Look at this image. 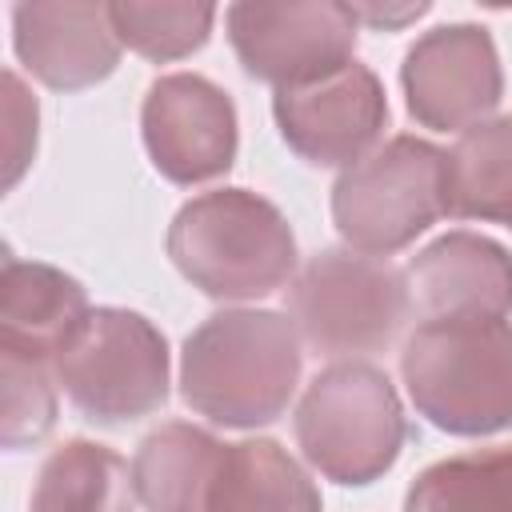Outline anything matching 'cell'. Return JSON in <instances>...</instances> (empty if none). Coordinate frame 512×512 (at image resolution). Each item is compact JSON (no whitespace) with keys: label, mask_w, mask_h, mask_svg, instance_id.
<instances>
[{"label":"cell","mask_w":512,"mask_h":512,"mask_svg":"<svg viewBox=\"0 0 512 512\" xmlns=\"http://www.w3.org/2000/svg\"><path fill=\"white\" fill-rule=\"evenodd\" d=\"M112 28L120 44L140 52L144 60L168 64L200 52L208 44L216 8L212 4H140V0H120L108 4Z\"/></svg>","instance_id":"obj_20"},{"label":"cell","mask_w":512,"mask_h":512,"mask_svg":"<svg viewBox=\"0 0 512 512\" xmlns=\"http://www.w3.org/2000/svg\"><path fill=\"white\" fill-rule=\"evenodd\" d=\"M4 364V448L20 452L32 448L36 440H44L56 424V388L48 380V364L16 356V352H0Z\"/></svg>","instance_id":"obj_21"},{"label":"cell","mask_w":512,"mask_h":512,"mask_svg":"<svg viewBox=\"0 0 512 512\" xmlns=\"http://www.w3.org/2000/svg\"><path fill=\"white\" fill-rule=\"evenodd\" d=\"M4 88H8V120H12V140H8V188H12L28 156L36 152V100H28L16 72H4Z\"/></svg>","instance_id":"obj_22"},{"label":"cell","mask_w":512,"mask_h":512,"mask_svg":"<svg viewBox=\"0 0 512 512\" xmlns=\"http://www.w3.org/2000/svg\"><path fill=\"white\" fill-rule=\"evenodd\" d=\"M448 216V152L420 136H392L332 184V224L348 248L388 256Z\"/></svg>","instance_id":"obj_6"},{"label":"cell","mask_w":512,"mask_h":512,"mask_svg":"<svg viewBox=\"0 0 512 512\" xmlns=\"http://www.w3.org/2000/svg\"><path fill=\"white\" fill-rule=\"evenodd\" d=\"M224 20L244 72L276 92L304 88L348 68L360 28L352 8L336 0L232 4Z\"/></svg>","instance_id":"obj_8"},{"label":"cell","mask_w":512,"mask_h":512,"mask_svg":"<svg viewBox=\"0 0 512 512\" xmlns=\"http://www.w3.org/2000/svg\"><path fill=\"white\" fill-rule=\"evenodd\" d=\"M168 256L212 300H260L292 280L296 236L272 200L248 188H216L176 212Z\"/></svg>","instance_id":"obj_3"},{"label":"cell","mask_w":512,"mask_h":512,"mask_svg":"<svg viewBox=\"0 0 512 512\" xmlns=\"http://www.w3.org/2000/svg\"><path fill=\"white\" fill-rule=\"evenodd\" d=\"M228 444L212 432L172 420L148 432L132 460L136 500L148 512H208Z\"/></svg>","instance_id":"obj_15"},{"label":"cell","mask_w":512,"mask_h":512,"mask_svg":"<svg viewBox=\"0 0 512 512\" xmlns=\"http://www.w3.org/2000/svg\"><path fill=\"white\" fill-rule=\"evenodd\" d=\"M52 368L72 408L92 424H128L168 400L164 332L128 308H92Z\"/></svg>","instance_id":"obj_7"},{"label":"cell","mask_w":512,"mask_h":512,"mask_svg":"<svg viewBox=\"0 0 512 512\" xmlns=\"http://www.w3.org/2000/svg\"><path fill=\"white\" fill-rule=\"evenodd\" d=\"M448 216L512 228V116L480 120L452 144Z\"/></svg>","instance_id":"obj_18"},{"label":"cell","mask_w":512,"mask_h":512,"mask_svg":"<svg viewBox=\"0 0 512 512\" xmlns=\"http://www.w3.org/2000/svg\"><path fill=\"white\" fill-rule=\"evenodd\" d=\"M404 512H512V448H476L428 464Z\"/></svg>","instance_id":"obj_19"},{"label":"cell","mask_w":512,"mask_h":512,"mask_svg":"<svg viewBox=\"0 0 512 512\" xmlns=\"http://www.w3.org/2000/svg\"><path fill=\"white\" fill-rule=\"evenodd\" d=\"M408 292L432 316L512 312V252L480 232H444L408 260Z\"/></svg>","instance_id":"obj_13"},{"label":"cell","mask_w":512,"mask_h":512,"mask_svg":"<svg viewBox=\"0 0 512 512\" xmlns=\"http://www.w3.org/2000/svg\"><path fill=\"white\" fill-rule=\"evenodd\" d=\"M408 308V276L356 248L316 252L288 288V320L300 340L336 364L384 352L400 336Z\"/></svg>","instance_id":"obj_5"},{"label":"cell","mask_w":512,"mask_h":512,"mask_svg":"<svg viewBox=\"0 0 512 512\" xmlns=\"http://www.w3.org/2000/svg\"><path fill=\"white\" fill-rule=\"evenodd\" d=\"M136 484L120 452L96 440L52 448L28 496V512H132Z\"/></svg>","instance_id":"obj_17"},{"label":"cell","mask_w":512,"mask_h":512,"mask_svg":"<svg viewBox=\"0 0 512 512\" xmlns=\"http://www.w3.org/2000/svg\"><path fill=\"white\" fill-rule=\"evenodd\" d=\"M400 84L416 124L432 132H468L488 120L504 96L492 32L480 24H440L424 32L400 64Z\"/></svg>","instance_id":"obj_9"},{"label":"cell","mask_w":512,"mask_h":512,"mask_svg":"<svg viewBox=\"0 0 512 512\" xmlns=\"http://www.w3.org/2000/svg\"><path fill=\"white\" fill-rule=\"evenodd\" d=\"M208 512H324L312 476L276 440L228 444Z\"/></svg>","instance_id":"obj_16"},{"label":"cell","mask_w":512,"mask_h":512,"mask_svg":"<svg viewBox=\"0 0 512 512\" xmlns=\"http://www.w3.org/2000/svg\"><path fill=\"white\" fill-rule=\"evenodd\" d=\"M12 48L20 64L56 92L92 88L120 64L108 4H16Z\"/></svg>","instance_id":"obj_12"},{"label":"cell","mask_w":512,"mask_h":512,"mask_svg":"<svg viewBox=\"0 0 512 512\" xmlns=\"http://www.w3.org/2000/svg\"><path fill=\"white\" fill-rule=\"evenodd\" d=\"M416 412L448 436H492L512 424V324L496 316H432L400 352Z\"/></svg>","instance_id":"obj_2"},{"label":"cell","mask_w":512,"mask_h":512,"mask_svg":"<svg viewBox=\"0 0 512 512\" xmlns=\"http://www.w3.org/2000/svg\"><path fill=\"white\" fill-rule=\"evenodd\" d=\"M300 332L272 308H224L180 352L184 404L224 428L272 424L300 384Z\"/></svg>","instance_id":"obj_1"},{"label":"cell","mask_w":512,"mask_h":512,"mask_svg":"<svg viewBox=\"0 0 512 512\" xmlns=\"http://www.w3.org/2000/svg\"><path fill=\"white\" fill-rule=\"evenodd\" d=\"M348 8L360 24H372V28H404V24H412L428 12V4H400V8H392V4H348Z\"/></svg>","instance_id":"obj_23"},{"label":"cell","mask_w":512,"mask_h":512,"mask_svg":"<svg viewBox=\"0 0 512 512\" xmlns=\"http://www.w3.org/2000/svg\"><path fill=\"white\" fill-rule=\"evenodd\" d=\"M140 132L156 172L172 184L224 176L240 144L232 96L196 72H172L148 84Z\"/></svg>","instance_id":"obj_10"},{"label":"cell","mask_w":512,"mask_h":512,"mask_svg":"<svg viewBox=\"0 0 512 512\" xmlns=\"http://www.w3.org/2000/svg\"><path fill=\"white\" fill-rule=\"evenodd\" d=\"M284 144L316 168H352L388 124V96L368 64H348L316 84L272 96Z\"/></svg>","instance_id":"obj_11"},{"label":"cell","mask_w":512,"mask_h":512,"mask_svg":"<svg viewBox=\"0 0 512 512\" xmlns=\"http://www.w3.org/2000/svg\"><path fill=\"white\" fill-rule=\"evenodd\" d=\"M88 296L84 288L36 260L4 256L0 276V352H16L40 364H52L60 348L76 336V328L88 320Z\"/></svg>","instance_id":"obj_14"},{"label":"cell","mask_w":512,"mask_h":512,"mask_svg":"<svg viewBox=\"0 0 512 512\" xmlns=\"http://www.w3.org/2000/svg\"><path fill=\"white\" fill-rule=\"evenodd\" d=\"M304 460L332 484L364 488L380 480L408 436L392 380L360 360L328 364L304 388L292 416Z\"/></svg>","instance_id":"obj_4"}]
</instances>
